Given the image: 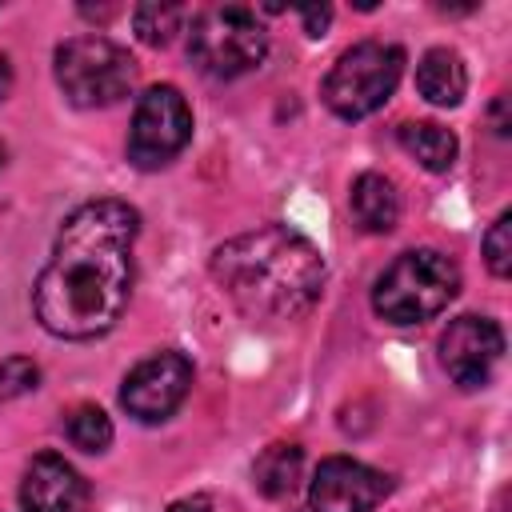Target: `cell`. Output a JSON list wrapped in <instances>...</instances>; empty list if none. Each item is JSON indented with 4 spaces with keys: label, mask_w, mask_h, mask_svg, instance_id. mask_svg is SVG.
Here are the masks:
<instances>
[{
    "label": "cell",
    "mask_w": 512,
    "mask_h": 512,
    "mask_svg": "<svg viewBox=\"0 0 512 512\" xmlns=\"http://www.w3.org/2000/svg\"><path fill=\"white\" fill-rule=\"evenodd\" d=\"M140 216L124 200H88L56 232L32 304L44 332L96 340L116 328L132 296V244Z\"/></svg>",
    "instance_id": "cell-1"
},
{
    "label": "cell",
    "mask_w": 512,
    "mask_h": 512,
    "mask_svg": "<svg viewBox=\"0 0 512 512\" xmlns=\"http://www.w3.org/2000/svg\"><path fill=\"white\" fill-rule=\"evenodd\" d=\"M220 292L260 324H284L312 312L324 292V256L284 224H264L224 240L212 252Z\"/></svg>",
    "instance_id": "cell-2"
},
{
    "label": "cell",
    "mask_w": 512,
    "mask_h": 512,
    "mask_svg": "<svg viewBox=\"0 0 512 512\" xmlns=\"http://www.w3.org/2000/svg\"><path fill=\"white\" fill-rule=\"evenodd\" d=\"M460 292V268L436 248L400 252L372 284V308L384 324L408 328L440 316Z\"/></svg>",
    "instance_id": "cell-3"
},
{
    "label": "cell",
    "mask_w": 512,
    "mask_h": 512,
    "mask_svg": "<svg viewBox=\"0 0 512 512\" xmlns=\"http://www.w3.org/2000/svg\"><path fill=\"white\" fill-rule=\"evenodd\" d=\"M400 76H404V48L400 44L360 40L348 52H340V60L328 68V76L320 84V96H324L332 116L364 120V116H372L376 108L388 104Z\"/></svg>",
    "instance_id": "cell-4"
},
{
    "label": "cell",
    "mask_w": 512,
    "mask_h": 512,
    "mask_svg": "<svg viewBox=\"0 0 512 512\" xmlns=\"http://www.w3.org/2000/svg\"><path fill=\"white\" fill-rule=\"evenodd\" d=\"M188 56L204 76L236 80L260 68V60L268 56V28L256 20L252 8H240V4L208 8L192 20Z\"/></svg>",
    "instance_id": "cell-5"
},
{
    "label": "cell",
    "mask_w": 512,
    "mask_h": 512,
    "mask_svg": "<svg viewBox=\"0 0 512 512\" xmlns=\"http://www.w3.org/2000/svg\"><path fill=\"white\" fill-rule=\"evenodd\" d=\"M56 84L76 108H108L128 96L136 60L108 36H72L56 48Z\"/></svg>",
    "instance_id": "cell-6"
},
{
    "label": "cell",
    "mask_w": 512,
    "mask_h": 512,
    "mask_svg": "<svg viewBox=\"0 0 512 512\" xmlns=\"http://www.w3.org/2000/svg\"><path fill=\"white\" fill-rule=\"evenodd\" d=\"M192 140V108L172 84H156L136 100L128 128V160L140 172H156L172 164Z\"/></svg>",
    "instance_id": "cell-7"
},
{
    "label": "cell",
    "mask_w": 512,
    "mask_h": 512,
    "mask_svg": "<svg viewBox=\"0 0 512 512\" xmlns=\"http://www.w3.org/2000/svg\"><path fill=\"white\" fill-rule=\"evenodd\" d=\"M188 388H192V360L176 348H164V352H152L148 360H140L124 376L120 404L140 424H160L184 404Z\"/></svg>",
    "instance_id": "cell-8"
},
{
    "label": "cell",
    "mask_w": 512,
    "mask_h": 512,
    "mask_svg": "<svg viewBox=\"0 0 512 512\" xmlns=\"http://www.w3.org/2000/svg\"><path fill=\"white\" fill-rule=\"evenodd\" d=\"M504 356V332L488 316H456L440 336V364L460 388H484Z\"/></svg>",
    "instance_id": "cell-9"
},
{
    "label": "cell",
    "mask_w": 512,
    "mask_h": 512,
    "mask_svg": "<svg viewBox=\"0 0 512 512\" xmlns=\"http://www.w3.org/2000/svg\"><path fill=\"white\" fill-rule=\"evenodd\" d=\"M392 492V480L352 456H328L312 472L308 504L312 512H372Z\"/></svg>",
    "instance_id": "cell-10"
},
{
    "label": "cell",
    "mask_w": 512,
    "mask_h": 512,
    "mask_svg": "<svg viewBox=\"0 0 512 512\" xmlns=\"http://www.w3.org/2000/svg\"><path fill=\"white\" fill-rule=\"evenodd\" d=\"M92 488L88 480L56 452L32 456L20 480V508L24 512H88Z\"/></svg>",
    "instance_id": "cell-11"
},
{
    "label": "cell",
    "mask_w": 512,
    "mask_h": 512,
    "mask_svg": "<svg viewBox=\"0 0 512 512\" xmlns=\"http://www.w3.org/2000/svg\"><path fill=\"white\" fill-rule=\"evenodd\" d=\"M348 208H352L356 224L372 236H384L400 224V192L384 172H360L352 184Z\"/></svg>",
    "instance_id": "cell-12"
},
{
    "label": "cell",
    "mask_w": 512,
    "mask_h": 512,
    "mask_svg": "<svg viewBox=\"0 0 512 512\" xmlns=\"http://www.w3.org/2000/svg\"><path fill=\"white\" fill-rule=\"evenodd\" d=\"M416 88L436 108H456L468 92V68L452 48H428L416 64Z\"/></svg>",
    "instance_id": "cell-13"
},
{
    "label": "cell",
    "mask_w": 512,
    "mask_h": 512,
    "mask_svg": "<svg viewBox=\"0 0 512 512\" xmlns=\"http://www.w3.org/2000/svg\"><path fill=\"white\" fill-rule=\"evenodd\" d=\"M300 472H304V452L300 444H268L256 464H252V484L260 496L268 500H284L296 492L300 484Z\"/></svg>",
    "instance_id": "cell-14"
},
{
    "label": "cell",
    "mask_w": 512,
    "mask_h": 512,
    "mask_svg": "<svg viewBox=\"0 0 512 512\" xmlns=\"http://www.w3.org/2000/svg\"><path fill=\"white\" fill-rule=\"evenodd\" d=\"M400 144L408 156H416L428 172H448L456 164V136L444 128V124H432V120H412L400 128Z\"/></svg>",
    "instance_id": "cell-15"
},
{
    "label": "cell",
    "mask_w": 512,
    "mask_h": 512,
    "mask_svg": "<svg viewBox=\"0 0 512 512\" xmlns=\"http://www.w3.org/2000/svg\"><path fill=\"white\" fill-rule=\"evenodd\" d=\"M64 436L72 440V448L80 452H104L112 444V420L104 408L96 404H80L64 416Z\"/></svg>",
    "instance_id": "cell-16"
},
{
    "label": "cell",
    "mask_w": 512,
    "mask_h": 512,
    "mask_svg": "<svg viewBox=\"0 0 512 512\" xmlns=\"http://www.w3.org/2000/svg\"><path fill=\"white\" fill-rule=\"evenodd\" d=\"M180 20H184V8L180 4H136L132 8V28L144 44L152 48H164L176 32H180Z\"/></svg>",
    "instance_id": "cell-17"
},
{
    "label": "cell",
    "mask_w": 512,
    "mask_h": 512,
    "mask_svg": "<svg viewBox=\"0 0 512 512\" xmlns=\"http://www.w3.org/2000/svg\"><path fill=\"white\" fill-rule=\"evenodd\" d=\"M484 264L496 280L512 272V212H500L484 236Z\"/></svg>",
    "instance_id": "cell-18"
},
{
    "label": "cell",
    "mask_w": 512,
    "mask_h": 512,
    "mask_svg": "<svg viewBox=\"0 0 512 512\" xmlns=\"http://www.w3.org/2000/svg\"><path fill=\"white\" fill-rule=\"evenodd\" d=\"M36 380H40L36 360H28V356H8V360H0V404H8V400H16V396L32 392Z\"/></svg>",
    "instance_id": "cell-19"
},
{
    "label": "cell",
    "mask_w": 512,
    "mask_h": 512,
    "mask_svg": "<svg viewBox=\"0 0 512 512\" xmlns=\"http://www.w3.org/2000/svg\"><path fill=\"white\" fill-rule=\"evenodd\" d=\"M296 16L304 20L308 36H324V28L332 24V8L328 4H304V8H296Z\"/></svg>",
    "instance_id": "cell-20"
},
{
    "label": "cell",
    "mask_w": 512,
    "mask_h": 512,
    "mask_svg": "<svg viewBox=\"0 0 512 512\" xmlns=\"http://www.w3.org/2000/svg\"><path fill=\"white\" fill-rule=\"evenodd\" d=\"M164 512H212V500L208 496H184V500L168 504Z\"/></svg>",
    "instance_id": "cell-21"
},
{
    "label": "cell",
    "mask_w": 512,
    "mask_h": 512,
    "mask_svg": "<svg viewBox=\"0 0 512 512\" xmlns=\"http://www.w3.org/2000/svg\"><path fill=\"white\" fill-rule=\"evenodd\" d=\"M504 108H508V100H504V96H496V104H492V120H496V136H508V116H504Z\"/></svg>",
    "instance_id": "cell-22"
},
{
    "label": "cell",
    "mask_w": 512,
    "mask_h": 512,
    "mask_svg": "<svg viewBox=\"0 0 512 512\" xmlns=\"http://www.w3.org/2000/svg\"><path fill=\"white\" fill-rule=\"evenodd\" d=\"M8 88H12V64L8 56H0V96H8Z\"/></svg>",
    "instance_id": "cell-23"
},
{
    "label": "cell",
    "mask_w": 512,
    "mask_h": 512,
    "mask_svg": "<svg viewBox=\"0 0 512 512\" xmlns=\"http://www.w3.org/2000/svg\"><path fill=\"white\" fill-rule=\"evenodd\" d=\"M0 164H4V144H0Z\"/></svg>",
    "instance_id": "cell-24"
}]
</instances>
